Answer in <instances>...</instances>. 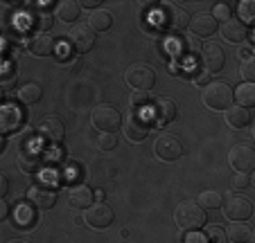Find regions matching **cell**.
I'll use <instances>...</instances> for the list:
<instances>
[{"instance_id":"obj_1","label":"cell","mask_w":255,"mask_h":243,"mask_svg":"<svg viewBox=\"0 0 255 243\" xmlns=\"http://www.w3.org/2000/svg\"><path fill=\"white\" fill-rule=\"evenodd\" d=\"M174 221H176V225L181 230L194 232V230H201L208 219H206V210L199 205L197 200H183L174 210Z\"/></svg>"},{"instance_id":"obj_2","label":"cell","mask_w":255,"mask_h":243,"mask_svg":"<svg viewBox=\"0 0 255 243\" xmlns=\"http://www.w3.org/2000/svg\"><path fill=\"white\" fill-rule=\"evenodd\" d=\"M125 81L135 92H149L156 83V72L147 63H133V66L127 68Z\"/></svg>"},{"instance_id":"obj_3","label":"cell","mask_w":255,"mask_h":243,"mask_svg":"<svg viewBox=\"0 0 255 243\" xmlns=\"http://www.w3.org/2000/svg\"><path fill=\"white\" fill-rule=\"evenodd\" d=\"M203 104L212 110H226L233 106V88L224 81H212L203 88Z\"/></svg>"},{"instance_id":"obj_4","label":"cell","mask_w":255,"mask_h":243,"mask_svg":"<svg viewBox=\"0 0 255 243\" xmlns=\"http://www.w3.org/2000/svg\"><path fill=\"white\" fill-rule=\"evenodd\" d=\"M91 122L100 133H116V131L122 126V115H120V110L113 108V106L100 104L93 108Z\"/></svg>"},{"instance_id":"obj_5","label":"cell","mask_w":255,"mask_h":243,"mask_svg":"<svg viewBox=\"0 0 255 243\" xmlns=\"http://www.w3.org/2000/svg\"><path fill=\"white\" fill-rule=\"evenodd\" d=\"M149 129H151V124L142 110L131 108L129 113H127L125 122H122V131H125L127 140H131V142H142V140H147L149 138Z\"/></svg>"},{"instance_id":"obj_6","label":"cell","mask_w":255,"mask_h":243,"mask_svg":"<svg viewBox=\"0 0 255 243\" xmlns=\"http://www.w3.org/2000/svg\"><path fill=\"white\" fill-rule=\"evenodd\" d=\"M16 164H18V169L20 171H25V173L43 171V167H45L43 151H41L32 140H27V142L20 144V153H18V158H16Z\"/></svg>"},{"instance_id":"obj_7","label":"cell","mask_w":255,"mask_h":243,"mask_svg":"<svg viewBox=\"0 0 255 243\" xmlns=\"http://www.w3.org/2000/svg\"><path fill=\"white\" fill-rule=\"evenodd\" d=\"M228 164L235 173H251L255 169V149L249 142H240L228 153Z\"/></svg>"},{"instance_id":"obj_8","label":"cell","mask_w":255,"mask_h":243,"mask_svg":"<svg viewBox=\"0 0 255 243\" xmlns=\"http://www.w3.org/2000/svg\"><path fill=\"white\" fill-rule=\"evenodd\" d=\"M27 200L39 210H50V207L57 205V187L50 180L36 182L27 189Z\"/></svg>"},{"instance_id":"obj_9","label":"cell","mask_w":255,"mask_h":243,"mask_svg":"<svg viewBox=\"0 0 255 243\" xmlns=\"http://www.w3.org/2000/svg\"><path fill=\"white\" fill-rule=\"evenodd\" d=\"M222 210H224V216H226L228 221H246L251 219V214H253V203H251L246 196H231V198H226L222 203Z\"/></svg>"},{"instance_id":"obj_10","label":"cell","mask_w":255,"mask_h":243,"mask_svg":"<svg viewBox=\"0 0 255 243\" xmlns=\"http://www.w3.org/2000/svg\"><path fill=\"white\" fill-rule=\"evenodd\" d=\"M116 214H113V207L106 205V203H93L91 207L84 210V221H86L88 228L93 230H104L113 223Z\"/></svg>"},{"instance_id":"obj_11","label":"cell","mask_w":255,"mask_h":243,"mask_svg":"<svg viewBox=\"0 0 255 243\" xmlns=\"http://www.w3.org/2000/svg\"><path fill=\"white\" fill-rule=\"evenodd\" d=\"M158 23L160 29H172V32H181V29L188 27L190 16L185 9H178L176 5H165L158 11Z\"/></svg>"},{"instance_id":"obj_12","label":"cell","mask_w":255,"mask_h":243,"mask_svg":"<svg viewBox=\"0 0 255 243\" xmlns=\"http://www.w3.org/2000/svg\"><path fill=\"white\" fill-rule=\"evenodd\" d=\"M36 133H39V140L43 144H48V147H59V142H61L63 135H66V126H63V122L59 117L50 115V117H45L39 124Z\"/></svg>"},{"instance_id":"obj_13","label":"cell","mask_w":255,"mask_h":243,"mask_svg":"<svg viewBox=\"0 0 255 243\" xmlns=\"http://www.w3.org/2000/svg\"><path fill=\"white\" fill-rule=\"evenodd\" d=\"M25 122L23 110L16 104H2L0 106V135L18 133Z\"/></svg>"},{"instance_id":"obj_14","label":"cell","mask_w":255,"mask_h":243,"mask_svg":"<svg viewBox=\"0 0 255 243\" xmlns=\"http://www.w3.org/2000/svg\"><path fill=\"white\" fill-rule=\"evenodd\" d=\"M68 41H70V48L77 50L79 54L91 52L93 45H95V32L88 25H75L68 34Z\"/></svg>"},{"instance_id":"obj_15","label":"cell","mask_w":255,"mask_h":243,"mask_svg":"<svg viewBox=\"0 0 255 243\" xmlns=\"http://www.w3.org/2000/svg\"><path fill=\"white\" fill-rule=\"evenodd\" d=\"M154 151H156V156H158L160 160L172 162V160H176V158H181V153H183V144L178 142V138L165 133V135H160V138L156 140Z\"/></svg>"},{"instance_id":"obj_16","label":"cell","mask_w":255,"mask_h":243,"mask_svg":"<svg viewBox=\"0 0 255 243\" xmlns=\"http://www.w3.org/2000/svg\"><path fill=\"white\" fill-rule=\"evenodd\" d=\"M149 113L158 126L169 124V122H174V117H176V104H174L169 97H158V99L149 106Z\"/></svg>"},{"instance_id":"obj_17","label":"cell","mask_w":255,"mask_h":243,"mask_svg":"<svg viewBox=\"0 0 255 243\" xmlns=\"http://www.w3.org/2000/svg\"><path fill=\"white\" fill-rule=\"evenodd\" d=\"M226 63V54L217 43H208L206 48L201 50V66L203 70L210 75V72H219Z\"/></svg>"},{"instance_id":"obj_18","label":"cell","mask_w":255,"mask_h":243,"mask_svg":"<svg viewBox=\"0 0 255 243\" xmlns=\"http://www.w3.org/2000/svg\"><path fill=\"white\" fill-rule=\"evenodd\" d=\"M14 228L18 230H29L32 225H36V219H39V212L32 203H25V200H18L14 205Z\"/></svg>"},{"instance_id":"obj_19","label":"cell","mask_w":255,"mask_h":243,"mask_svg":"<svg viewBox=\"0 0 255 243\" xmlns=\"http://www.w3.org/2000/svg\"><path fill=\"white\" fill-rule=\"evenodd\" d=\"M54 45H57V41L50 32H36L27 41V50L34 57H50L54 52Z\"/></svg>"},{"instance_id":"obj_20","label":"cell","mask_w":255,"mask_h":243,"mask_svg":"<svg viewBox=\"0 0 255 243\" xmlns=\"http://www.w3.org/2000/svg\"><path fill=\"white\" fill-rule=\"evenodd\" d=\"M190 32L194 34V36H210V34H215L217 29V20L212 18V14H208V11H199V14H194L192 18H190L188 23Z\"/></svg>"},{"instance_id":"obj_21","label":"cell","mask_w":255,"mask_h":243,"mask_svg":"<svg viewBox=\"0 0 255 243\" xmlns=\"http://www.w3.org/2000/svg\"><path fill=\"white\" fill-rule=\"evenodd\" d=\"M68 203L75 210H86L93 205V189L86 185H72L68 191Z\"/></svg>"},{"instance_id":"obj_22","label":"cell","mask_w":255,"mask_h":243,"mask_svg":"<svg viewBox=\"0 0 255 243\" xmlns=\"http://www.w3.org/2000/svg\"><path fill=\"white\" fill-rule=\"evenodd\" d=\"M222 36L226 38V41H231V43H242V41L249 36V27H246L242 20L231 18L222 25Z\"/></svg>"},{"instance_id":"obj_23","label":"cell","mask_w":255,"mask_h":243,"mask_svg":"<svg viewBox=\"0 0 255 243\" xmlns=\"http://www.w3.org/2000/svg\"><path fill=\"white\" fill-rule=\"evenodd\" d=\"M224 117H226V124L231 129H244L251 122V113L246 108H242V106H228Z\"/></svg>"},{"instance_id":"obj_24","label":"cell","mask_w":255,"mask_h":243,"mask_svg":"<svg viewBox=\"0 0 255 243\" xmlns=\"http://www.w3.org/2000/svg\"><path fill=\"white\" fill-rule=\"evenodd\" d=\"M226 239H228V243H249L251 239H253V230H251V225H246L244 221H235V223L226 230Z\"/></svg>"},{"instance_id":"obj_25","label":"cell","mask_w":255,"mask_h":243,"mask_svg":"<svg viewBox=\"0 0 255 243\" xmlns=\"http://www.w3.org/2000/svg\"><path fill=\"white\" fill-rule=\"evenodd\" d=\"M79 14H82V7L75 0H61L57 5V18L61 23H75L79 18Z\"/></svg>"},{"instance_id":"obj_26","label":"cell","mask_w":255,"mask_h":243,"mask_svg":"<svg viewBox=\"0 0 255 243\" xmlns=\"http://www.w3.org/2000/svg\"><path fill=\"white\" fill-rule=\"evenodd\" d=\"M233 99H237V106L249 110L251 106H255V86L253 83H242V86H237V90H233Z\"/></svg>"},{"instance_id":"obj_27","label":"cell","mask_w":255,"mask_h":243,"mask_svg":"<svg viewBox=\"0 0 255 243\" xmlns=\"http://www.w3.org/2000/svg\"><path fill=\"white\" fill-rule=\"evenodd\" d=\"M54 23V16L50 11H29L27 14V27H36L39 32H48Z\"/></svg>"},{"instance_id":"obj_28","label":"cell","mask_w":255,"mask_h":243,"mask_svg":"<svg viewBox=\"0 0 255 243\" xmlns=\"http://www.w3.org/2000/svg\"><path fill=\"white\" fill-rule=\"evenodd\" d=\"M86 25L93 29V32H106V29H111L113 18H111V14H109V11L97 9V11H93V14L88 16V23Z\"/></svg>"},{"instance_id":"obj_29","label":"cell","mask_w":255,"mask_h":243,"mask_svg":"<svg viewBox=\"0 0 255 243\" xmlns=\"http://www.w3.org/2000/svg\"><path fill=\"white\" fill-rule=\"evenodd\" d=\"M41 97H43V88L39 83H32V81L20 86V90H18L20 104H36V101H41Z\"/></svg>"},{"instance_id":"obj_30","label":"cell","mask_w":255,"mask_h":243,"mask_svg":"<svg viewBox=\"0 0 255 243\" xmlns=\"http://www.w3.org/2000/svg\"><path fill=\"white\" fill-rule=\"evenodd\" d=\"M197 203L203 207V210H219V207H222V203H224V198H222V194H219V191L206 189L201 196H199Z\"/></svg>"},{"instance_id":"obj_31","label":"cell","mask_w":255,"mask_h":243,"mask_svg":"<svg viewBox=\"0 0 255 243\" xmlns=\"http://www.w3.org/2000/svg\"><path fill=\"white\" fill-rule=\"evenodd\" d=\"M237 14H240L237 20H242V23L249 27V25L255 20V5L251 2V0H242L240 5H237Z\"/></svg>"},{"instance_id":"obj_32","label":"cell","mask_w":255,"mask_h":243,"mask_svg":"<svg viewBox=\"0 0 255 243\" xmlns=\"http://www.w3.org/2000/svg\"><path fill=\"white\" fill-rule=\"evenodd\" d=\"M14 81H16L14 66H9V63H0V88L7 90V88L14 86Z\"/></svg>"},{"instance_id":"obj_33","label":"cell","mask_w":255,"mask_h":243,"mask_svg":"<svg viewBox=\"0 0 255 243\" xmlns=\"http://www.w3.org/2000/svg\"><path fill=\"white\" fill-rule=\"evenodd\" d=\"M240 75L244 77V83H253V79H255V59H253V57L242 59V63H240Z\"/></svg>"},{"instance_id":"obj_34","label":"cell","mask_w":255,"mask_h":243,"mask_svg":"<svg viewBox=\"0 0 255 243\" xmlns=\"http://www.w3.org/2000/svg\"><path fill=\"white\" fill-rule=\"evenodd\" d=\"M206 239H208V243H228L226 232H224L219 225H210L206 232Z\"/></svg>"},{"instance_id":"obj_35","label":"cell","mask_w":255,"mask_h":243,"mask_svg":"<svg viewBox=\"0 0 255 243\" xmlns=\"http://www.w3.org/2000/svg\"><path fill=\"white\" fill-rule=\"evenodd\" d=\"M116 144H118L116 133H100L97 135V149H102V151H111Z\"/></svg>"},{"instance_id":"obj_36","label":"cell","mask_w":255,"mask_h":243,"mask_svg":"<svg viewBox=\"0 0 255 243\" xmlns=\"http://www.w3.org/2000/svg\"><path fill=\"white\" fill-rule=\"evenodd\" d=\"M43 160L45 164H59V162H63V151L59 147H48L43 151Z\"/></svg>"},{"instance_id":"obj_37","label":"cell","mask_w":255,"mask_h":243,"mask_svg":"<svg viewBox=\"0 0 255 243\" xmlns=\"http://www.w3.org/2000/svg\"><path fill=\"white\" fill-rule=\"evenodd\" d=\"M231 5L228 2H219V5H215V9H212V18L215 20H231Z\"/></svg>"},{"instance_id":"obj_38","label":"cell","mask_w":255,"mask_h":243,"mask_svg":"<svg viewBox=\"0 0 255 243\" xmlns=\"http://www.w3.org/2000/svg\"><path fill=\"white\" fill-rule=\"evenodd\" d=\"M131 108L133 110L149 108V95H147V92H133V97H131Z\"/></svg>"},{"instance_id":"obj_39","label":"cell","mask_w":255,"mask_h":243,"mask_svg":"<svg viewBox=\"0 0 255 243\" xmlns=\"http://www.w3.org/2000/svg\"><path fill=\"white\" fill-rule=\"evenodd\" d=\"M249 185H251V176H249V173H235V176L231 178V187H233V189H246Z\"/></svg>"},{"instance_id":"obj_40","label":"cell","mask_w":255,"mask_h":243,"mask_svg":"<svg viewBox=\"0 0 255 243\" xmlns=\"http://www.w3.org/2000/svg\"><path fill=\"white\" fill-rule=\"evenodd\" d=\"M185 243H208L206 232H201V230H194V232H188V237H185Z\"/></svg>"},{"instance_id":"obj_41","label":"cell","mask_w":255,"mask_h":243,"mask_svg":"<svg viewBox=\"0 0 255 243\" xmlns=\"http://www.w3.org/2000/svg\"><path fill=\"white\" fill-rule=\"evenodd\" d=\"M77 176H79V164L77 162H68L66 169H63V178L70 180V178H77Z\"/></svg>"},{"instance_id":"obj_42","label":"cell","mask_w":255,"mask_h":243,"mask_svg":"<svg viewBox=\"0 0 255 243\" xmlns=\"http://www.w3.org/2000/svg\"><path fill=\"white\" fill-rule=\"evenodd\" d=\"M192 79H194V86H208L210 75L208 72H192Z\"/></svg>"},{"instance_id":"obj_43","label":"cell","mask_w":255,"mask_h":243,"mask_svg":"<svg viewBox=\"0 0 255 243\" xmlns=\"http://www.w3.org/2000/svg\"><path fill=\"white\" fill-rule=\"evenodd\" d=\"M7 194H9V178L0 171V198H5Z\"/></svg>"},{"instance_id":"obj_44","label":"cell","mask_w":255,"mask_h":243,"mask_svg":"<svg viewBox=\"0 0 255 243\" xmlns=\"http://www.w3.org/2000/svg\"><path fill=\"white\" fill-rule=\"evenodd\" d=\"M9 216V205L5 203V198H0V221H5Z\"/></svg>"},{"instance_id":"obj_45","label":"cell","mask_w":255,"mask_h":243,"mask_svg":"<svg viewBox=\"0 0 255 243\" xmlns=\"http://www.w3.org/2000/svg\"><path fill=\"white\" fill-rule=\"evenodd\" d=\"M102 0H84V2H79V7H100Z\"/></svg>"},{"instance_id":"obj_46","label":"cell","mask_w":255,"mask_h":243,"mask_svg":"<svg viewBox=\"0 0 255 243\" xmlns=\"http://www.w3.org/2000/svg\"><path fill=\"white\" fill-rule=\"evenodd\" d=\"M240 54H242V59H246V57H253V54H251V48H244Z\"/></svg>"},{"instance_id":"obj_47","label":"cell","mask_w":255,"mask_h":243,"mask_svg":"<svg viewBox=\"0 0 255 243\" xmlns=\"http://www.w3.org/2000/svg\"><path fill=\"white\" fill-rule=\"evenodd\" d=\"M2 147H5V140H2V135H0V153H2Z\"/></svg>"},{"instance_id":"obj_48","label":"cell","mask_w":255,"mask_h":243,"mask_svg":"<svg viewBox=\"0 0 255 243\" xmlns=\"http://www.w3.org/2000/svg\"><path fill=\"white\" fill-rule=\"evenodd\" d=\"M7 243H25V241H18V239H11V241H7Z\"/></svg>"},{"instance_id":"obj_49","label":"cell","mask_w":255,"mask_h":243,"mask_svg":"<svg viewBox=\"0 0 255 243\" xmlns=\"http://www.w3.org/2000/svg\"><path fill=\"white\" fill-rule=\"evenodd\" d=\"M0 106H2V92H0Z\"/></svg>"}]
</instances>
